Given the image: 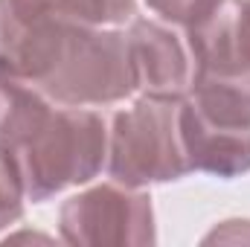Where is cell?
Segmentation results:
<instances>
[{
    "instance_id": "obj_1",
    "label": "cell",
    "mask_w": 250,
    "mask_h": 247,
    "mask_svg": "<svg viewBox=\"0 0 250 247\" xmlns=\"http://www.w3.org/2000/svg\"><path fill=\"white\" fill-rule=\"evenodd\" d=\"M0 145L15 157L32 204L93 181L108 160V131L96 111L59 105L6 70H0Z\"/></svg>"
},
{
    "instance_id": "obj_2",
    "label": "cell",
    "mask_w": 250,
    "mask_h": 247,
    "mask_svg": "<svg viewBox=\"0 0 250 247\" xmlns=\"http://www.w3.org/2000/svg\"><path fill=\"white\" fill-rule=\"evenodd\" d=\"M181 140L192 172L224 181L250 172V76L192 73Z\"/></svg>"
},
{
    "instance_id": "obj_3",
    "label": "cell",
    "mask_w": 250,
    "mask_h": 247,
    "mask_svg": "<svg viewBox=\"0 0 250 247\" xmlns=\"http://www.w3.org/2000/svg\"><path fill=\"white\" fill-rule=\"evenodd\" d=\"M181 140V99L140 96L117 111L108 131V175L123 186L143 189L189 175Z\"/></svg>"
},
{
    "instance_id": "obj_4",
    "label": "cell",
    "mask_w": 250,
    "mask_h": 247,
    "mask_svg": "<svg viewBox=\"0 0 250 247\" xmlns=\"http://www.w3.org/2000/svg\"><path fill=\"white\" fill-rule=\"evenodd\" d=\"M87 29L53 0H0V70L41 90L64 70Z\"/></svg>"
},
{
    "instance_id": "obj_5",
    "label": "cell",
    "mask_w": 250,
    "mask_h": 247,
    "mask_svg": "<svg viewBox=\"0 0 250 247\" xmlns=\"http://www.w3.org/2000/svg\"><path fill=\"white\" fill-rule=\"evenodd\" d=\"M59 233L67 245L102 247L157 242L151 195L123 184H99L67 198L59 209Z\"/></svg>"
},
{
    "instance_id": "obj_6",
    "label": "cell",
    "mask_w": 250,
    "mask_h": 247,
    "mask_svg": "<svg viewBox=\"0 0 250 247\" xmlns=\"http://www.w3.org/2000/svg\"><path fill=\"white\" fill-rule=\"evenodd\" d=\"M134 87L143 96L184 99L192 84V62L184 41L163 23L137 18L125 32Z\"/></svg>"
},
{
    "instance_id": "obj_7",
    "label": "cell",
    "mask_w": 250,
    "mask_h": 247,
    "mask_svg": "<svg viewBox=\"0 0 250 247\" xmlns=\"http://www.w3.org/2000/svg\"><path fill=\"white\" fill-rule=\"evenodd\" d=\"M195 73L250 76V0H224L187 26Z\"/></svg>"
},
{
    "instance_id": "obj_8",
    "label": "cell",
    "mask_w": 250,
    "mask_h": 247,
    "mask_svg": "<svg viewBox=\"0 0 250 247\" xmlns=\"http://www.w3.org/2000/svg\"><path fill=\"white\" fill-rule=\"evenodd\" d=\"M56 9L87 26H120L134 15V0H53Z\"/></svg>"
},
{
    "instance_id": "obj_9",
    "label": "cell",
    "mask_w": 250,
    "mask_h": 247,
    "mask_svg": "<svg viewBox=\"0 0 250 247\" xmlns=\"http://www.w3.org/2000/svg\"><path fill=\"white\" fill-rule=\"evenodd\" d=\"M29 198H26L21 169H18L15 157L0 145V233L23 218V204Z\"/></svg>"
},
{
    "instance_id": "obj_10",
    "label": "cell",
    "mask_w": 250,
    "mask_h": 247,
    "mask_svg": "<svg viewBox=\"0 0 250 247\" xmlns=\"http://www.w3.org/2000/svg\"><path fill=\"white\" fill-rule=\"evenodd\" d=\"M151 12H157L163 21L178 23V26H192L195 21H201L204 15H209L215 6H221L224 0H146Z\"/></svg>"
},
{
    "instance_id": "obj_11",
    "label": "cell",
    "mask_w": 250,
    "mask_h": 247,
    "mask_svg": "<svg viewBox=\"0 0 250 247\" xmlns=\"http://www.w3.org/2000/svg\"><path fill=\"white\" fill-rule=\"evenodd\" d=\"M212 242H227V245H250V221H224L221 227H215L209 236H204V245Z\"/></svg>"
}]
</instances>
